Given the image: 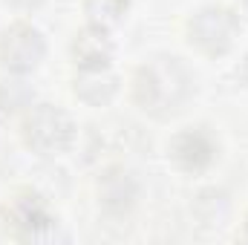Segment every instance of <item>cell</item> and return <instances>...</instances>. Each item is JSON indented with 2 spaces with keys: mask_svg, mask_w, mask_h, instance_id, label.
Listing matches in <instances>:
<instances>
[{
  "mask_svg": "<svg viewBox=\"0 0 248 245\" xmlns=\"http://www.w3.org/2000/svg\"><path fill=\"white\" fill-rule=\"evenodd\" d=\"M23 136H26L29 147H35L38 153H61L63 147H69V141L75 136V127H72L69 116L63 110L41 104L26 116Z\"/></svg>",
  "mask_w": 248,
  "mask_h": 245,
  "instance_id": "cell-1",
  "label": "cell"
},
{
  "mask_svg": "<svg viewBox=\"0 0 248 245\" xmlns=\"http://www.w3.org/2000/svg\"><path fill=\"white\" fill-rule=\"evenodd\" d=\"M44 55V38L26 23H15L0 38V61L15 72H29Z\"/></svg>",
  "mask_w": 248,
  "mask_h": 245,
  "instance_id": "cell-2",
  "label": "cell"
},
{
  "mask_svg": "<svg viewBox=\"0 0 248 245\" xmlns=\"http://www.w3.org/2000/svg\"><path fill=\"white\" fill-rule=\"evenodd\" d=\"M237 20L228 9H202L193 20H190V41L196 46H202L205 52H222L231 38H234Z\"/></svg>",
  "mask_w": 248,
  "mask_h": 245,
  "instance_id": "cell-3",
  "label": "cell"
},
{
  "mask_svg": "<svg viewBox=\"0 0 248 245\" xmlns=\"http://www.w3.org/2000/svg\"><path fill=\"white\" fill-rule=\"evenodd\" d=\"M6 219L17 237H41V231H46L52 222L35 193H17L6 205Z\"/></svg>",
  "mask_w": 248,
  "mask_h": 245,
  "instance_id": "cell-4",
  "label": "cell"
},
{
  "mask_svg": "<svg viewBox=\"0 0 248 245\" xmlns=\"http://www.w3.org/2000/svg\"><path fill=\"white\" fill-rule=\"evenodd\" d=\"M110 41L104 38V32H84L78 41H75V58L81 69H107L110 61Z\"/></svg>",
  "mask_w": 248,
  "mask_h": 245,
  "instance_id": "cell-5",
  "label": "cell"
},
{
  "mask_svg": "<svg viewBox=\"0 0 248 245\" xmlns=\"http://www.w3.org/2000/svg\"><path fill=\"white\" fill-rule=\"evenodd\" d=\"M173 156H176L185 168H202V165L211 162V144H208L199 133H185V136L176 138Z\"/></svg>",
  "mask_w": 248,
  "mask_h": 245,
  "instance_id": "cell-6",
  "label": "cell"
},
{
  "mask_svg": "<svg viewBox=\"0 0 248 245\" xmlns=\"http://www.w3.org/2000/svg\"><path fill=\"white\" fill-rule=\"evenodd\" d=\"M127 9V0H87V15L95 29L113 26Z\"/></svg>",
  "mask_w": 248,
  "mask_h": 245,
  "instance_id": "cell-7",
  "label": "cell"
}]
</instances>
